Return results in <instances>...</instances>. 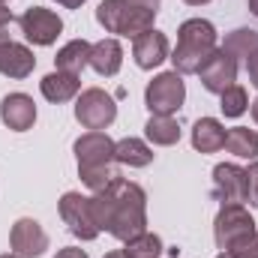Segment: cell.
Returning a JSON list of instances; mask_svg holds the SVG:
<instances>
[{
	"label": "cell",
	"instance_id": "22",
	"mask_svg": "<svg viewBox=\"0 0 258 258\" xmlns=\"http://www.w3.org/2000/svg\"><path fill=\"white\" fill-rule=\"evenodd\" d=\"M222 51H228L234 60H237V57L249 60L258 51V30H252V27H237V30H231V33L225 36V42H222Z\"/></svg>",
	"mask_w": 258,
	"mask_h": 258
},
{
	"label": "cell",
	"instance_id": "26",
	"mask_svg": "<svg viewBox=\"0 0 258 258\" xmlns=\"http://www.w3.org/2000/svg\"><path fill=\"white\" fill-rule=\"evenodd\" d=\"M225 252H231L234 258H258V231L240 237V240H237L231 249H225Z\"/></svg>",
	"mask_w": 258,
	"mask_h": 258
},
{
	"label": "cell",
	"instance_id": "31",
	"mask_svg": "<svg viewBox=\"0 0 258 258\" xmlns=\"http://www.w3.org/2000/svg\"><path fill=\"white\" fill-rule=\"evenodd\" d=\"M129 3H135V6H144V9H153V12H156L162 0H129Z\"/></svg>",
	"mask_w": 258,
	"mask_h": 258
},
{
	"label": "cell",
	"instance_id": "24",
	"mask_svg": "<svg viewBox=\"0 0 258 258\" xmlns=\"http://www.w3.org/2000/svg\"><path fill=\"white\" fill-rule=\"evenodd\" d=\"M123 255L126 258H159L162 255V240H159V234L144 231V234H138V237L126 240Z\"/></svg>",
	"mask_w": 258,
	"mask_h": 258
},
{
	"label": "cell",
	"instance_id": "17",
	"mask_svg": "<svg viewBox=\"0 0 258 258\" xmlns=\"http://www.w3.org/2000/svg\"><path fill=\"white\" fill-rule=\"evenodd\" d=\"M192 147L198 153H216L225 147V126L216 117H201L192 126Z\"/></svg>",
	"mask_w": 258,
	"mask_h": 258
},
{
	"label": "cell",
	"instance_id": "18",
	"mask_svg": "<svg viewBox=\"0 0 258 258\" xmlns=\"http://www.w3.org/2000/svg\"><path fill=\"white\" fill-rule=\"evenodd\" d=\"M114 162L129 165V168H147L153 162V150L141 141V138H120L114 144Z\"/></svg>",
	"mask_w": 258,
	"mask_h": 258
},
{
	"label": "cell",
	"instance_id": "8",
	"mask_svg": "<svg viewBox=\"0 0 258 258\" xmlns=\"http://www.w3.org/2000/svg\"><path fill=\"white\" fill-rule=\"evenodd\" d=\"M114 144L105 132H84L75 141V159H78V171H90V168H105L114 165Z\"/></svg>",
	"mask_w": 258,
	"mask_h": 258
},
{
	"label": "cell",
	"instance_id": "13",
	"mask_svg": "<svg viewBox=\"0 0 258 258\" xmlns=\"http://www.w3.org/2000/svg\"><path fill=\"white\" fill-rule=\"evenodd\" d=\"M132 57H135V63L141 66V69L159 66L162 60L171 57V51H168V36L159 33V30L141 33L138 39H132Z\"/></svg>",
	"mask_w": 258,
	"mask_h": 258
},
{
	"label": "cell",
	"instance_id": "25",
	"mask_svg": "<svg viewBox=\"0 0 258 258\" xmlns=\"http://www.w3.org/2000/svg\"><path fill=\"white\" fill-rule=\"evenodd\" d=\"M219 108L225 117H240L246 108H249V96L240 84H231L225 93H219Z\"/></svg>",
	"mask_w": 258,
	"mask_h": 258
},
{
	"label": "cell",
	"instance_id": "5",
	"mask_svg": "<svg viewBox=\"0 0 258 258\" xmlns=\"http://www.w3.org/2000/svg\"><path fill=\"white\" fill-rule=\"evenodd\" d=\"M63 225L78 237V240H96L99 237V225L93 216V201L81 192H66L57 204Z\"/></svg>",
	"mask_w": 258,
	"mask_h": 258
},
{
	"label": "cell",
	"instance_id": "36",
	"mask_svg": "<svg viewBox=\"0 0 258 258\" xmlns=\"http://www.w3.org/2000/svg\"><path fill=\"white\" fill-rule=\"evenodd\" d=\"M252 120H255V123H258V99H255V102H252Z\"/></svg>",
	"mask_w": 258,
	"mask_h": 258
},
{
	"label": "cell",
	"instance_id": "6",
	"mask_svg": "<svg viewBox=\"0 0 258 258\" xmlns=\"http://www.w3.org/2000/svg\"><path fill=\"white\" fill-rule=\"evenodd\" d=\"M252 231H255V219L249 216V210L243 204H222V210L213 219V240L222 252L231 249L240 237H246Z\"/></svg>",
	"mask_w": 258,
	"mask_h": 258
},
{
	"label": "cell",
	"instance_id": "32",
	"mask_svg": "<svg viewBox=\"0 0 258 258\" xmlns=\"http://www.w3.org/2000/svg\"><path fill=\"white\" fill-rule=\"evenodd\" d=\"M57 3H60V6H66V9H78L84 0H57Z\"/></svg>",
	"mask_w": 258,
	"mask_h": 258
},
{
	"label": "cell",
	"instance_id": "30",
	"mask_svg": "<svg viewBox=\"0 0 258 258\" xmlns=\"http://www.w3.org/2000/svg\"><path fill=\"white\" fill-rule=\"evenodd\" d=\"M9 21H12V9H9V6H6L3 0H0V30H3V27H6Z\"/></svg>",
	"mask_w": 258,
	"mask_h": 258
},
{
	"label": "cell",
	"instance_id": "4",
	"mask_svg": "<svg viewBox=\"0 0 258 258\" xmlns=\"http://www.w3.org/2000/svg\"><path fill=\"white\" fill-rule=\"evenodd\" d=\"M117 117V105H114V96L99 90V87H87L81 90L78 102H75V120L84 129H93V132H102L105 126H111Z\"/></svg>",
	"mask_w": 258,
	"mask_h": 258
},
{
	"label": "cell",
	"instance_id": "9",
	"mask_svg": "<svg viewBox=\"0 0 258 258\" xmlns=\"http://www.w3.org/2000/svg\"><path fill=\"white\" fill-rule=\"evenodd\" d=\"M198 75H201V84H204V90L207 93H225L234 81H237V60L228 54V51H222V48H216L204 66L198 69Z\"/></svg>",
	"mask_w": 258,
	"mask_h": 258
},
{
	"label": "cell",
	"instance_id": "28",
	"mask_svg": "<svg viewBox=\"0 0 258 258\" xmlns=\"http://www.w3.org/2000/svg\"><path fill=\"white\" fill-rule=\"evenodd\" d=\"M246 72H249V84L258 90V51L249 57V60H246Z\"/></svg>",
	"mask_w": 258,
	"mask_h": 258
},
{
	"label": "cell",
	"instance_id": "29",
	"mask_svg": "<svg viewBox=\"0 0 258 258\" xmlns=\"http://www.w3.org/2000/svg\"><path fill=\"white\" fill-rule=\"evenodd\" d=\"M57 258H90L84 249H78V246H66V249H60L57 252Z\"/></svg>",
	"mask_w": 258,
	"mask_h": 258
},
{
	"label": "cell",
	"instance_id": "35",
	"mask_svg": "<svg viewBox=\"0 0 258 258\" xmlns=\"http://www.w3.org/2000/svg\"><path fill=\"white\" fill-rule=\"evenodd\" d=\"M105 258H126V255H123V249H117V252H108Z\"/></svg>",
	"mask_w": 258,
	"mask_h": 258
},
{
	"label": "cell",
	"instance_id": "19",
	"mask_svg": "<svg viewBox=\"0 0 258 258\" xmlns=\"http://www.w3.org/2000/svg\"><path fill=\"white\" fill-rule=\"evenodd\" d=\"M90 42L87 39H72V42H66L63 48L57 51V57H54V63L60 72H72V75H81V69L84 66H90Z\"/></svg>",
	"mask_w": 258,
	"mask_h": 258
},
{
	"label": "cell",
	"instance_id": "34",
	"mask_svg": "<svg viewBox=\"0 0 258 258\" xmlns=\"http://www.w3.org/2000/svg\"><path fill=\"white\" fill-rule=\"evenodd\" d=\"M183 3H189V6H204V3H210V0H183Z\"/></svg>",
	"mask_w": 258,
	"mask_h": 258
},
{
	"label": "cell",
	"instance_id": "10",
	"mask_svg": "<svg viewBox=\"0 0 258 258\" xmlns=\"http://www.w3.org/2000/svg\"><path fill=\"white\" fill-rule=\"evenodd\" d=\"M213 198L222 204H243L246 201V168L234 162H222L213 168Z\"/></svg>",
	"mask_w": 258,
	"mask_h": 258
},
{
	"label": "cell",
	"instance_id": "12",
	"mask_svg": "<svg viewBox=\"0 0 258 258\" xmlns=\"http://www.w3.org/2000/svg\"><path fill=\"white\" fill-rule=\"evenodd\" d=\"M36 66V57L27 45L21 42H12L6 30H0V72L9 75V78H27Z\"/></svg>",
	"mask_w": 258,
	"mask_h": 258
},
{
	"label": "cell",
	"instance_id": "2",
	"mask_svg": "<svg viewBox=\"0 0 258 258\" xmlns=\"http://www.w3.org/2000/svg\"><path fill=\"white\" fill-rule=\"evenodd\" d=\"M216 27L207 21V18H189L180 24L177 30V48L171 51V63L174 72L180 75H198V69L204 66V60L216 51Z\"/></svg>",
	"mask_w": 258,
	"mask_h": 258
},
{
	"label": "cell",
	"instance_id": "20",
	"mask_svg": "<svg viewBox=\"0 0 258 258\" xmlns=\"http://www.w3.org/2000/svg\"><path fill=\"white\" fill-rule=\"evenodd\" d=\"M147 141H153L156 147H171L180 141V126L171 114H150L147 126H144Z\"/></svg>",
	"mask_w": 258,
	"mask_h": 258
},
{
	"label": "cell",
	"instance_id": "11",
	"mask_svg": "<svg viewBox=\"0 0 258 258\" xmlns=\"http://www.w3.org/2000/svg\"><path fill=\"white\" fill-rule=\"evenodd\" d=\"M9 243L12 252L21 258H39L48 249V234L36 219H18L9 231Z\"/></svg>",
	"mask_w": 258,
	"mask_h": 258
},
{
	"label": "cell",
	"instance_id": "3",
	"mask_svg": "<svg viewBox=\"0 0 258 258\" xmlns=\"http://www.w3.org/2000/svg\"><path fill=\"white\" fill-rule=\"evenodd\" d=\"M183 99H186V84L180 72H159L144 90V102L150 114H174L180 111Z\"/></svg>",
	"mask_w": 258,
	"mask_h": 258
},
{
	"label": "cell",
	"instance_id": "23",
	"mask_svg": "<svg viewBox=\"0 0 258 258\" xmlns=\"http://www.w3.org/2000/svg\"><path fill=\"white\" fill-rule=\"evenodd\" d=\"M126 12H129V0H102L96 6V21L108 30V33H117L123 30V21H126Z\"/></svg>",
	"mask_w": 258,
	"mask_h": 258
},
{
	"label": "cell",
	"instance_id": "14",
	"mask_svg": "<svg viewBox=\"0 0 258 258\" xmlns=\"http://www.w3.org/2000/svg\"><path fill=\"white\" fill-rule=\"evenodd\" d=\"M0 120L15 132H27L36 120V105L27 93H9L0 102Z\"/></svg>",
	"mask_w": 258,
	"mask_h": 258
},
{
	"label": "cell",
	"instance_id": "16",
	"mask_svg": "<svg viewBox=\"0 0 258 258\" xmlns=\"http://www.w3.org/2000/svg\"><path fill=\"white\" fill-rule=\"evenodd\" d=\"M90 66L99 75H105V78L117 75L120 66H123V48H120V42L117 39H99L90 48Z\"/></svg>",
	"mask_w": 258,
	"mask_h": 258
},
{
	"label": "cell",
	"instance_id": "38",
	"mask_svg": "<svg viewBox=\"0 0 258 258\" xmlns=\"http://www.w3.org/2000/svg\"><path fill=\"white\" fill-rule=\"evenodd\" d=\"M0 258H21V255H15V252H6V255H0Z\"/></svg>",
	"mask_w": 258,
	"mask_h": 258
},
{
	"label": "cell",
	"instance_id": "39",
	"mask_svg": "<svg viewBox=\"0 0 258 258\" xmlns=\"http://www.w3.org/2000/svg\"><path fill=\"white\" fill-rule=\"evenodd\" d=\"M174 258H177V255H174Z\"/></svg>",
	"mask_w": 258,
	"mask_h": 258
},
{
	"label": "cell",
	"instance_id": "1",
	"mask_svg": "<svg viewBox=\"0 0 258 258\" xmlns=\"http://www.w3.org/2000/svg\"><path fill=\"white\" fill-rule=\"evenodd\" d=\"M90 201L99 231H108L123 243L147 231V195L138 183L114 177L105 189L93 192Z\"/></svg>",
	"mask_w": 258,
	"mask_h": 258
},
{
	"label": "cell",
	"instance_id": "37",
	"mask_svg": "<svg viewBox=\"0 0 258 258\" xmlns=\"http://www.w3.org/2000/svg\"><path fill=\"white\" fill-rule=\"evenodd\" d=\"M216 258H234V255H231V252H219Z\"/></svg>",
	"mask_w": 258,
	"mask_h": 258
},
{
	"label": "cell",
	"instance_id": "7",
	"mask_svg": "<svg viewBox=\"0 0 258 258\" xmlns=\"http://www.w3.org/2000/svg\"><path fill=\"white\" fill-rule=\"evenodd\" d=\"M18 27L27 36V42H33V45H51V42H57V36L63 30V21H60L57 12H51L45 6H30L18 18Z\"/></svg>",
	"mask_w": 258,
	"mask_h": 258
},
{
	"label": "cell",
	"instance_id": "21",
	"mask_svg": "<svg viewBox=\"0 0 258 258\" xmlns=\"http://www.w3.org/2000/svg\"><path fill=\"white\" fill-rule=\"evenodd\" d=\"M225 147L237 159H258V132L249 126H234L225 132Z\"/></svg>",
	"mask_w": 258,
	"mask_h": 258
},
{
	"label": "cell",
	"instance_id": "27",
	"mask_svg": "<svg viewBox=\"0 0 258 258\" xmlns=\"http://www.w3.org/2000/svg\"><path fill=\"white\" fill-rule=\"evenodd\" d=\"M246 201L258 207V162H252L246 168Z\"/></svg>",
	"mask_w": 258,
	"mask_h": 258
},
{
	"label": "cell",
	"instance_id": "15",
	"mask_svg": "<svg viewBox=\"0 0 258 258\" xmlns=\"http://www.w3.org/2000/svg\"><path fill=\"white\" fill-rule=\"evenodd\" d=\"M39 90H42V96L48 99V102H69V99H75L78 96V90H81V81H78V75H72V72H60V69H54V72H48L42 81H39Z\"/></svg>",
	"mask_w": 258,
	"mask_h": 258
},
{
	"label": "cell",
	"instance_id": "33",
	"mask_svg": "<svg viewBox=\"0 0 258 258\" xmlns=\"http://www.w3.org/2000/svg\"><path fill=\"white\" fill-rule=\"evenodd\" d=\"M249 12L258 18V0H249Z\"/></svg>",
	"mask_w": 258,
	"mask_h": 258
}]
</instances>
